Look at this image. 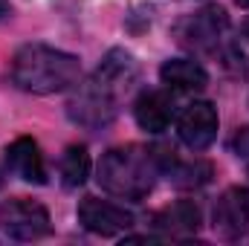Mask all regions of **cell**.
Instances as JSON below:
<instances>
[{"mask_svg":"<svg viewBox=\"0 0 249 246\" xmlns=\"http://www.w3.org/2000/svg\"><path fill=\"white\" fill-rule=\"evenodd\" d=\"M136 75H139V67L133 61V55L124 50H110L96 67L93 78L84 81L72 93V99L67 105L70 119L81 127H90V130L110 124L119 113V96L127 93V87L136 81Z\"/></svg>","mask_w":249,"mask_h":246,"instance_id":"1","label":"cell"},{"mask_svg":"<svg viewBox=\"0 0 249 246\" xmlns=\"http://www.w3.org/2000/svg\"><path fill=\"white\" fill-rule=\"evenodd\" d=\"M9 75H12V84L20 87L23 93L53 96L78 84L81 61L47 44H26L15 53Z\"/></svg>","mask_w":249,"mask_h":246,"instance_id":"2","label":"cell"},{"mask_svg":"<svg viewBox=\"0 0 249 246\" xmlns=\"http://www.w3.org/2000/svg\"><path fill=\"white\" fill-rule=\"evenodd\" d=\"M160 162L154 151L139 148V145H124L113 148L102 157L99 162V185L122 200H145L157 183Z\"/></svg>","mask_w":249,"mask_h":246,"instance_id":"3","label":"cell"},{"mask_svg":"<svg viewBox=\"0 0 249 246\" xmlns=\"http://www.w3.org/2000/svg\"><path fill=\"white\" fill-rule=\"evenodd\" d=\"M0 229L15 241H41L53 232V220L38 200L12 197L0 206Z\"/></svg>","mask_w":249,"mask_h":246,"instance_id":"4","label":"cell"},{"mask_svg":"<svg viewBox=\"0 0 249 246\" xmlns=\"http://www.w3.org/2000/svg\"><path fill=\"white\" fill-rule=\"evenodd\" d=\"M78 220L87 232L102 235V238L122 235L133 226V214L127 209L107 203V200H99V197H84L78 203Z\"/></svg>","mask_w":249,"mask_h":246,"instance_id":"5","label":"cell"},{"mask_svg":"<svg viewBox=\"0 0 249 246\" xmlns=\"http://www.w3.org/2000/svg\"><path fill=\"white\" fill-rule=\"evenodd\" d=\"M177 133L191 151H206L217 136V110L212 102H191L177 116Z\"/></svg>","mask_w":249,"mask_h":246,"instance_id":"6","label":"cell"},{"mask_svg":"<svg viewBox=\"0 0 249 246\" xmlns=\"http://www.w3.org/2000/svg\"><path fill=\"white\" fill-rule=\"evenodd\" d=\"M229 29V18L220 6H209V9H200L194 12L191 18L183 20L180 26V38L186 47H194V50H214L220 44V38L226 35Z\"/></svg>","mask_w":249,"mask_h":246,"instance_id":"7","label":"cell"},{"mask_svg":"<svg viewBox=\"0 0 249 246\" xmlns=\"http://www.w3.org/2000/svg\"><path fill=\"white\" fill-rule=\"evenodd\" d=\"M214 232L235 241L249 232V188H226L214 203Z\"/></svg>","mask_w":249,"mask_h":246,"instance_id":"8","label":"cell"},{"mask_svg":"<svg viewBox=\"0 0 249 246\" xmlns=\"http://www.w3.org/2000/svg\"><path fill=\"white\" fill-rule=\"evenodd\" d=\"M6 165L15 177H20L23 183H35V185H44L47 183V162H44V154L38 148L35 139L29 136H20L15 139L9 148H6Z\"/></svg>","mask_w":249,"mask_h":246,"instance_id":"9","label":"cell"},{"mask_svg":"<svg viewBox=\"0 0 249 246\" xmlns=\"http://www.w3.org/2000/svg\"><path fill=\"white\" fill-rule=\"evenodd\" d=\"M133 116H136V124L148 133H162L168 124H171V116H174V105H171V96L162 93V90H145L136 105H133Z\"/></svg>","mask_w":249,"mask_h":246,"instance_id":"10","label":"cell"},{"mask_svg":"<svg viewBox=\"0 0 249 246\" xmlns=\"http://www.w3.org/2000/svg\"><path fill=\"white\" fill-rule=\"evenodd\" d=\"M160 78H162V84H168L171 90H180V93H197L209 84L206 70L197 61H188V58L165 61L160 67Z\"/></svg>","mask_w":249,"mask_h":246,"instance_id":"11","label":"cell"},{"mask_svg":"<svg viewBox=\"0 0 249 246\" xmlns=\"http://www.w3.org/2000/svg\"><path fill=\"white\" fill-rule=\"evenodd\" d=\"M157 226L168 235H191L200 229V209L194 200H177L157 214Z\"/></svg>","mask_w":249,"mask_h":246,"instance_id":"12","label":"cell"},{"mask_svg":"<svg viewBox=\"0 0 249 246\" xmlns=\"http://www.w3.org/2000/svg\"><path fill=\"white\" fill-rule=\"evenodd\" d=\"M58 174L67 188H78L90 177V154L84 145H70L58 159Z\"/></svg>","mask_w":249,"mask_h":246,"instance_id":"13","label":"cell"},{"mask_svg":"<svg viewBox=\"0 0 249 246\" xmlns=\"http://www.w3.org/2000/svg\"><path fill=\"white\" fill-rule=\"evenodd\" d=\"M9 15H12V6H9L6 0H0V20H6Z\"/></svg>","mask_w":249,"mask_h":246,"instance_id":"14","label":"cell"},{"mask_svg":"<svg viewBox=\"0 0 249 246\" xmlns=\"http://www.w3.org/2000/svg\"><path fill=\"white\" fill-rule=\"evenodd\" d=\"M235 3H238V6H249V0H235Z\"/></svg>","mask_w":249,"mask_h":246,"instance_id":"15","label":"cell"},{"mask_svg":"<svg viewBox=\"0 0 249 246\" xmlns=\"http://www.w3.org/2000/svg\"><path fill=\"white\" fill-rule=\"evenodd\" d=\"M244 32H247V38H249V20H247V23H244Z\"/></svg>","mask_w":249,"mask_h":246,"instance_id":"16","label":"cell"},{"mask_svg":"<svg viewBox=\"0 0 249 246\" xmlns=\"http://www.w3.org/2000/svg\"><path fill=\"white\" fill-rule=\"evenodd\" d=\"M0 185H3V174H0Z\"/></svg>","mask_w":249,"mask_h":246,"instance_id":"17","label":"cell"}]
</instances>
